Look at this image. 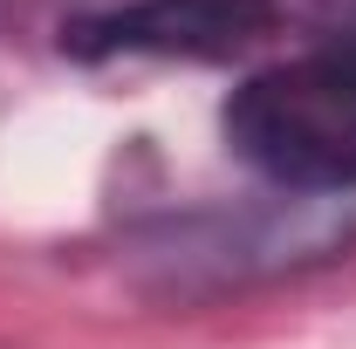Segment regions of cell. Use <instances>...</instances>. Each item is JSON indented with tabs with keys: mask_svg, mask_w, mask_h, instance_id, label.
Segmentation results:
<instances>
[{
	"mask_svg": "<svg viewBox=\"0 0 356 349\" xmlns=\"http://www.w3.org/2000/svg\"><path fill=\"white\" fill-rule=\"evenodd\" d=\"M267 0H131L83 28V48H124V55H192L213 62L247 48L267 28Z\"/></svg>",
	"mask_w": 356,
	"mask_h": 349,
	"instance_id": "2",
	"label": "cell"
},
{
	"mask_svg": "<svg viewBox=\"0 0 356 349\" xmlns=\"http://www.w3.org/2000/svg\"><path fill=\"white\" fill-rule=\"evenodd\" d=\"M226 144L274 185L302 192L356 185V62L309 55L247 76L226 103Z\"/></svg>",
	"mask_w": 356,
	"mask_h": 349,
	"instance_id": "1",
	"label": "cell"
}]
</instances>
